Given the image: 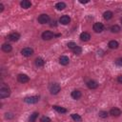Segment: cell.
<instances>
[{"label": "cell", "mask_w": 122, "mask_h": 122, "mask_svg": "<svg viewBox=\"0 0 122 122\" xmlns=\"http://www.w3.org/2000/svg\"><path fill=\"white\" fill-rule=\"evenodd\" d=\"M21 53H22V55H24V56H26V57H30V56H31V55L33 54V50H32L31 48L27 47V48H24V49L21 51Z\"/></svg>", "instance_id": "obj_5"}, {"label": "cell", "mask_w": 122, "mask_h": 122, "mask_svg": "<svg viewBox=\"0 0 122 122\" xmlns=\"http://www.w3.org/2000/svg\"><path fill=\"white\" fill-rule=\"evenodd\" d=\"M52 109L55 110L56 112H60V113H65V112H67V109H65V108H63V107H60V106L54 105V106H52Z\"/></svg>", "instance_id": "obj_19"}, {"label": "cell", "mask_w": 122, "mask_h": 122, "mask_svg": "<svg viewBox=\"0 0 122 122\" xmlns=\"http://www.w3.org/2000/svg\"><path fill=\"white\" fill-rule=\"evenodd\" d=\"M117 81H118L119 83H121V84H122V75H119V76L117 77Z\"/></svg>", "instance_id": "obj_32"}, {"label": "cell", "mask_w": 122, "mask_h": 122, "mask_svg": "<svg viewBox=\"0 0 122 122\" xmlns=\"http://www.w3.org/2000/svg\"><path fill=\"white\" fill-rule=\"evenodd\" d=\"M6 117H7V118H12L13 115H12V113H10V112H9V113L7 112V113H6Z\"/></svg>", "instance_id": "obj_31"}, {"label": "cell", "mask_w": 122, "mask_h": 122, "mask_svg": "<svg viewBox=\"0 0 122 122\" xmlns=\"http://www.w3.org/2000/svg\"><path fill=\"white\" fill-rule=\"evenodd\" d=\"M90 38H91V35H90V33H88V32H82L81 34H80V39L82 40V41H89L90 40Z\"/></svg>", "instance_id": "obj_16"}, {"label": "cell", "mask_w": 122, "mask_h": 122, "mask_svg": "<svg viewBox=\"0 0 122 122\" xmlns=\"http://www.w3.org/2000/svg\"><path fill=\"white\" fill-rule=\"evenodd\" d=\"M92 29H93V30L95 31V32H101V31H103V30H104V26H103V24L102 23H100V22H96V23H94L93 24V27H92Z\"/></svg>", "instance_id": "obj_7"}, {"label": "cell", "mask_w": 122, "mask_h": 122, "mask_svg": "<svg viewBox=\"0 0 122 122\" xmlns=\"http://www.w3.org/2000/svg\"><path fill=\"white\" fill-rule=\"evenodd\" d=\"M49 90L51 94H57L60 92L61 88H60V85L57 83H51L49 86Z\"/></svg>", "instance_id": "obj_2"}, {"label": "cell", "mask_w": 122, "mask_h": 122, "mask_svg": "<svg viewBox=\"0 0 122 122\" xmlns=\"http://www.w3.org/2000/svg\"><path fill=\"white\" fill-rule=\"evenodd\" d=\"M103 17H104V19H106V20H110V19L112 17V12L110 11V10H107V11H105V12L103 13Z\"/></svg>", "instance_id": "obj_22"}, {"label": "cell", "mask_w": 122, "mask_h": 122, "mask_svg": "<svg viewBox=\"0 0 122 122\" xmlns=\"http://www.w3.org/2000/svg\"><path fill=\"white\" fill-rule=\"evenodd\" d=\"M38 112H33L32 114H30V118H29V122H35L36 121V119H37V117H38Z\"/></svg>", "instance_id": "obj_23"}, {"label": "cell", "mask_w": 122, "mask_h": 122, "mask_svg": "<svg viewBox=\"0 0 122 122\" xmlns=\"http://www.w3.org/2000/svg\"><path fill=\"white\" fill-rule=\"evenodd\" d=\"M49 21H50V16L48 14L43 13L38 17V22L40 24H46V23H49Z\"/></svg>", "instance_id": "obj_6"}, {"label": "cell", "mask_w": 122, "mask_h": 122, "mask_svg": "<svg viewBox=\"0 0 122 122\" xmlns=\"http://www.w3.org/2000/svg\"><path fill=\"white\" fill-rule=\"evenodd\" d=\"M20 6H21L23 9L27 10V9L30 8L31 3H30V1H29V0H23V1H21V2H20Z\"/></svg>", "instance_id": "obj_14"}, {"label": "cell", "mask_w": 122, "mask_h": 122, "mask_svg": "<svg viewBox=\"0 0 122 122\" xmlns=\"http://www.w3.org/2000/svg\"><path fill=\"white\" fill-rule=\"evenodd\" d=\"M108 46H109L110 49H117L118 46H119V44H118V42L115 41V40H111V41L109 42Z\"/></svg>", "instance_id": "obj_17"}, {"label": "cell", "mask_w": 122, "mask_h": 122, "mask_svg": "<svg viewBox=\"0 0 122 122\" xmlns=\"http://www.w3.org/2000/svg\"><path fill=\"white\" fill-rule=\"evenodd\" d=\"M59 22L62 24V25H68L70 22H71V18L70 16L68 15H62L59 19Z\"/></svg>", "instance_id": "obj_10"}, {"label": "cell", "mask_w": 122, "mask_h": 122, "mask_svg": "<svg viewBox=\"0 0 122 122\" xmlns=\"http://www.w3.org/2000/svg\"><path fill=\"white\" fill-rule=\"evenodd\" d=\"M40 122H51V118L48 116H42L40 119Z\"/></svg>", "instance_id": "obj_29"}, {"label": "cell", "mask_w": 122, "mask_h": 122, "mask_svg": "<svg viewBox=\"0 0 122 122\" xmlns=\"http://www.w3.org/2000/svg\"><path fill=\"white\" fill-rule=\"evenodd\" d=\"M81 52H82V49H81L80 47H78V46L73 50V53H74V54H80Z\"/></svg>", "instance_id": "obj_28"}, {"label": "cell", "mask_w": 122, "mask_h": 122, "mask_svg": "<svg viewBox=\"0 0 122 122\" xmlns=\"http://www.w3.org/2000/svg\"><path fill=\"white\" fill-rule=\"evenodd\" d=\"M55 35H54V33L52 32V31H51V30H46V31H44L43 33H42V38L44 39V40H51V38H53Z\"/></svg>", "instance_id": "obj_4"}, {"label": "cell", "mask_w": 122, "mask_h": 122, "mask_svg": "<svg viewBox=\"0 0 122 122\" xmlns=\"http://www.w3.org/2000/svg\"><path fill=\"white\" fill-rule=\"evenodd\" d=\"M65 8H66V4L64 2H58L55 5V9L58 10H63Z\"/></svg>", "instance_id": "obj_21"}, {"label": "cell", "mask_w": 122, "mask_h": 122, "mask_svg": "<svg viewBox=\"0 0 122 122\" xmlns=\"http://www.w3.org/2000/svg\"><path fill=\"white\" fill-rule=\"evenodd\" d=\"M69 62H70V59H69L68 56H66V55H62V56L59 57V63H60L61 65L66 66V65L69 64Z\"/></svg>", "instance_id": "obj_12"}, {"label": "cell", "mask_w": 122, "mask_h": 122, "mask_svg": "<svg viewBox=\"0 0 122 122\" xmlns=\"http://www.w3.org/2000/svg\"><path fill=\"white\" fill-rule=\"evenodd\" d=\"M71 118H72L75 122H81V121H82L81 116H80L79 114H77V113H71Z\"/></svg>", "instance_id": "obj_24"}, {"label": "cell", "mask_w": 122, "mask_h": 122, "mask_svg": "<svg viewBox=\"0 0 122 122\" xmlns=\"http://www.w3.org/2000/svg\"><path fill=\"white\" fill-rule=\"evenodd\" d=\"M17 80H18L20 83H27V82H29L30 78H29V76H28L27 74L20 73V74H18V76H17Z\"/></svg>", "instance_id": "obj_9"}, {"label": "cell", "mask_w": 122, "mask_h": 122, "mask_svg": "<svg viewBox=\"0 0 122 122\" xmlns=\"http://www.w3.org/2000/svg\"><path fill=\"white\" fill-rule=\"evenodd\" d=\"M34 63H35V65H36L37 67H43V66L45 65V61H44V59L41 58V57H37V58L35 59V61H34Z\"/></svg>", "instance_id": "obj_18"}, {"label": "cell", "mask_w": 122, "mask_h": 122, "mask_svg": "<svg viewBox=\"0 0 122 122\" xmlns=\"http://www.w3.org/2000/svg\"><path fill=\"white\" fill-rule=\"evenodd\" d=\"M87 86H88L89 89L94 90V89H96V88L98 87V83H97L96 81H94V80H89V81L87 82Z\"/></svg>", "instance_id": "obj_11"}, {"label": "cell", "mask_w": 122, "mask_h": 122, "mask_svg": "<svg viewBox=\"0 0 122 122\" xmlns=\"http://www.w3.org/2000/svg\"><path fill=\"white\" fill-rule=\"evenodd\" d=\"M98 114H99V116H100L101 118H107V117H108V112H105V111H100Z\"/></svg>", "instance_id": "obj_26"}, {"label": "cell", "mask_w": 122, "mask_h": 122, "mask_svg": "<svg viewBox=\"0 0 122 122\" xmlns=\"http://www.w3.org/2000/svg\"><path fill=\"white\" fill-rule=\"evenodd\" d=\"M10 90L9 86L6 84H2L0 87V98H6L10 96Z\"/></svg>", "instance_id": "obj_1"}, {"label": "cell", "mask_w": 122, "mask_h": 122, "mask_svg": "<svg viewBox=\"0 0 122 122\" xmlns=\"http://www.w3.org/2000/svg\"><path fill=\"white\" fill-rule=\"evenodd\" d=\"M8 38L10 40V41H12V42H15V41H18L19 40V38H20V34L18 33V32H11V33H10L9 35H8Z\"/></svg>", "instance_id": "obj_8"}, {"label": "cell", "mask_w": 122, "mask_h": 122, "mask_svg": "<svg viewBox=\"0 0 122 122\" xmlns=\"http://www.w3.org/2000/svg\"><path fill=\"white\" fill-rule=\"evenodd\" d=\"M79 2L81 4H86V3H89V0H79Z\"/></svg>", "instance_id": "obj_33"}, {"label": "cell", "mask_w": 122, "mask_h": 122, "mask_svg": "<svg viewBox=\"0 0 122 122\" xmlns=\"http://www.w3.org/2000/svg\"><path fill=\"white\" fill-rule=\"evenodd\" d=\"M38 100H39L38 96H28L24 98V101L28 104H35L38 102Z\"/></svg>", "instance_id": "obj_3"}, {"label": "cell", "mask_w": 122, "mask_h": 122, "mask_svg": "<svg viewBox=\"0 0 122 122\" xmlns=\"http://www.w3.org/2000/svg\"><path fill=\"white\" fill-rule=\"evenodd\" d=\"M81 95H82L81 94V92L78 91V90H74V91L71 92V97L73 99H79L81 97Z\"/></svg>", "instance_id": "obj_15"}, {"label": "cell", "mask_w": 122, "mask_h": 122, "mask_svg": "<svg viewBox=\"0 0 122 122\" xmlns=\"http://www.w3.org/2000/svg\"><path fill=\"white\" fill-rule=\"evenodd\" d=\"M68 47H69V49H71V50L73 51V50L77 47V45H76L74 42H72V41H71V42H69V43H68Z\"/></svg>", "instance_id": "obj_27"}, {"label": "cell", "mask_w": 122, "mask_h": 122, "mask_svg": "<svg viewBox=\"0 0 122 122\" xmlns=\"http://www.w3.org/2000/svg\"><path fill=\"white\" fill-rule=\"evenodd\" d=\"M4 10V6H3V4H0V12H2Z\"/></svg>", "instance_id": "obj_34"}, {"label": "cell", "mask_w": 122, "mask_h": 122, "mask_svg": "<svg viewBox=\"0 0 122 122\" xmlns=\"http://www.w3.org/2000/svg\"><path fill=\"white\" fill-rule=\"evenodd\" d=\"M120 30H121V29H120V27H119L118 25H112V26L111 27V31H112V32H115V33H116V32H119Z\"/></svg>", "instance_id": "obj_25"}, {"label": "cell", "mask_w": 122, "mask_h": 122, "mask_svg": "<svg viewBox=\"0 0 122 122\" xmlns=\"http://www.w3.org/2000/svg\"><path fill=\"white\" fill-rule=\"evenodd\" d=\"M115 65L121 67V66H122V58H117V59L115 60Z\"/></svg>", "instance_id": "obj_30"}, {"label": "cell", "mask_w": 122, "mask_h": 122, "mask_svg": "<svg viewBox=\"0 0 122 122\" xmlns=\"http://www.w3.org/2000/svg\"><path fill=\"white\" fill-rule=\"evenodd\" d=\"M11 50H12V48H11V46L10 44L5 43V44L2 45V51H5V52H10Z\"/></svg>", "instance_id": "obj_20"}, {"label": "cell", "mask_w": 122, "mask_h": 122, "mask_svg": "<svg viewBox=\"0 0 122 122\" xmlns=\"http://www.w3.org/2000/svg\"><path fill=\"white\" fill-rule=\"evenodd\" d=\"M110 114L112 116H119L121 114V110L118 108H112L110 111Z\"/></svg>", "instance_id": "obj_13"}]
</instances>
